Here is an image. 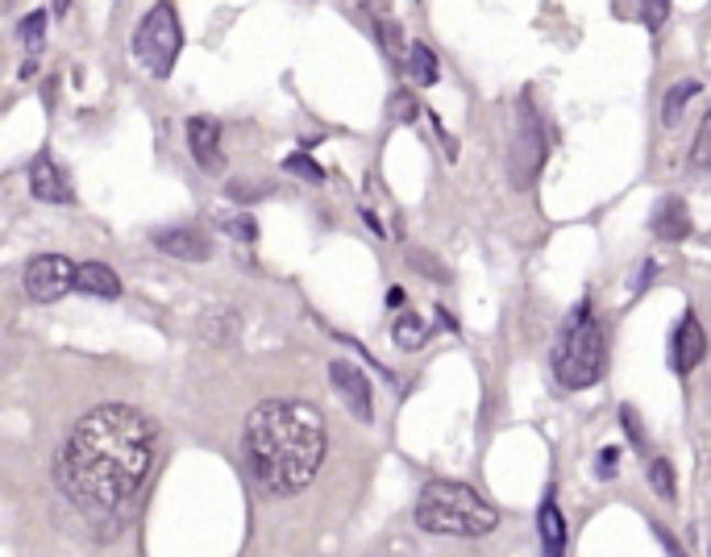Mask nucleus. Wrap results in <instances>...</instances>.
<instances>
[{
    "label": "nucleus",
    "instance_id": "1",
    "mask_svg": "<svg viewBox=\"0 0 711 557\" xmlns=\"http://www.w3.org/2000/svg\"><path fill=\"white\" fill-rule=\"evenodd\" d=\"M154 462V425L130 404H105L72 428L58 474L75 503L117 512L138 495Z\"/></svg>",
    "mask_w": 711,
    "mask_h": 557
},
{
    "label": "nucleus",
    "instance_id": "2",
    "mask_svg": "<svg viewBox=\"0 0 711 557\" xmlns=\"http://www.w3.org/2000/svg\"><path fill=\"white\" fill-rule=\"evenodd\" d=\"M242 458L250 479L271 495H296L325 462V421L299 400H266L245 416Z\"/></svg>",
    "mask_w": 711,
    "mask_h": 557
},
{
    "label": "nucleus",
    "instance_id": "3",
    "mask_svg": "<svg viewBox=\"0 0 711 557\" xmlns=\"http://www.w3.org/2000/svg\"><path fill=\"white\" fill-rule=\"evenodd\" d=\"M416 524L441 537H486L495 533L500 512L467 483H429L416 500Z\"/></svg>",
    "mask_w": 711,
    "mask_h": 557
},
{
    "label": "nucleus",
    "instance_id": "4",
    "mask_svg": "<svg viewBox=\"0 0 711 557\" xmlns=\"http://www.w3.org/2000/svg\"><path fill=\"white\" fill-rule=\"evenodd\" d=\"M608 367V350H603V334L591 320V308L582 304L579 313L570 316L566 334H561L558 350H554V371H558L561 387L582 391L599 383V374Z\"/></svg>",
    "mask_w": 711,
    "mask_h": 557
},
{
    "label": "nucleus",
    "instance_id": "5",
    "mask_svg": "<svg viewBox=\"0 0 711 557\" xmlns=\"http://www.w3.org/2000/svg\"><path fill=\"white\" fill-rule=\"evenodd\" d=\"M179 21H175V9L171 4H154L142 25H138V34H133V55L138 63L146 67L150 75H158V79H167L171 67H175V55H179Z\"/></svg>",
    "mask_w": 711,
    "mask_h": 557
},
{
    "label": "nucleus",
    "instance_id": "6",
    "mask_svg": "<svg viewBox=\"0 0 711 557\" xmlns=\"http://www.w3.org/2000/svg\"><path fill=\"white\" fill-rule=\"evenodd\" d=\"M75 278V262L63 259V254H37L30 266H25V296L34 304H58V299L72 292Z\"/></svg>",
    "mask_w": 711,
    "mask_h": 557
},
{
    "label": "nucleus",
    "instance_id": "7",
    "mask_svg": "<svg viewBox=\"0 0 711 557\" xmlns=\"http://www.w3.org/2000/svg\"><path fill=\"white\" fill-rule=\"evenodd\" d=\"M329 379H333V391L341 395V404L354 412L358 421H371V383H367V374L358 371L354 362H346V358H337L333 367H329Z\"/></svg>",
    "mask_w": 711,
    "mask_h": 557
},
{
    "label": "nucleus",
    "instance_id": "8",
    "mask_svg": "<svg viewBox=\"0 0 711 557\" xmlns=\"http://www.w3.org/2000/svg\"><path fill=\"white\" fill-rule=\"evenodd\" d=\"M542 163H545V133L537 130V121H524L521 133L512 138V179L521 187L533 184Z\"/></svg>",
    "mask_w": 711,
    "mask_h": 557
},
{
    "label": "nucleus",
    "instance_id": "9",
    "mask_svg": "<svg viewBox=\"0 0 711 557\" xmlns=\"http://www.w3.org/2000/svg\"><path fill=\"white\" fill-rule=\"evenodd\" d=\"M708 353V337H703V325L694 320V313H687L674 329V346H670V367L678 374H691Z\"/></svg>",
    "mask_w": 711,
    "mask_h": 557
},
{
    "label": "nucleus",
    "instance_id": "10",
    "mask_svg": "<svg viewBox=\"0 0 711 557\" xmlns=\"http://www.w3.org/2000/svg\"><path fill=\"white\" fill-rule=\"evenodd\" d=\"M30 192H34V200H46V205H72L75 200L67 175L58 171L51 154H37L34 163H30Z\"/></svg>",
    "mask_w": 711,
    "mask_h": 557
},
{
    "label": "nucleus",
    "instance_id": "11",
    "mask_svg": "<svg viewBox=\"0 0 711 557\" xmlns=\"http://www.w3.org/2000/svg\"><path fill=\"white\" fill-rule=\"evenodd\" d=\"M187 146H192V159L200 171H221V125L212 117H192L187 121Z\"/></svg>",
    "mask_w": 711,
    "mask_h": 557
},
{
    "label": "nucleus",
    "instance_id": "12",
    "mask_svg": "<svg viewBox=\"0 0 711 557\" xmlns=\"http://www.w3.org/2000/svg\"><path fill=\"white\" fill-rule=\"evenodd\" d=\"M72 292H84L92 299H117L121 296V278L105 262H84V266H75Z\"/></svg>",
    "mask_w": 711,
    "mask_h": 557
},
{
    "label": "nucleus",
    "instance_id": "13",
    "mask_svg": "<svg viewBox=\"0 0 711 557\" xmlns=\"http://www.w3.org/2000/svg\"><path fill=\"white\" fill-rule=\"evenodd\" d=\"M154 245L163 254H171V259H184V262L208 259V238L200 229H163V233H154Z\"/></svg>",
    "mask_w": 711,
    "mask_h": 557
},
{
    "label": "nucleus",
    "instance_id": "14",
    "mask_svg": "<svg viewBox=\"0 0 711 557\" xmlns=\"http://www.w3.org/2000/svg\"><path fill=\"white\" fill-rule=\"evenodd\" d=\"M654 233L661 242H682V238H691V208H687V200L666 196L654 212Z\"/></svg>",
    "mask_w": 711,
    "mask_h": 557
},
{
    "label": "nucleus",
    "instance_id": "15",
    "mask_svg": "<svg viewBox=\"0 0 711 557\" xmlns=\"http://www.w3.org/2000/svg\"><path fill=\"white\" fill-rule=\"evenodd\" d=\"M404 67H408V79L416 88H429L433 79H437V55H433L425 42L404 46Z\"/></svg>",
    "mask_w": 711,
    "mask_h": 557
},
{
    "label": "nucleus",
    "instance_id": "16",
    "mask_svg": "<svg viewBox=\"0 0 711 557\" xmlns=\"http://www.w3.org/2000/svg\"><path fill=\"white\" fill-rule=\"evenodd\" d=\"M699 92H703V84H699V79H682V84H674L670 96H666V105H661V121H666V125L674 130V125L682 121L687 105H691Z\"/></svg>",
    "mask_w": 711,
    "mask_h": 557
},
{
    "label": "nucleus",
    "instance_id": "17",
    "mask_svg": "<svg viewBox=\"0 0 711 557\" xmlns=\"http://www.w3.org/2000/svg\"><path fill=\"white\" fill-rule=\"evenodd\" d=\"M542 540H545V557H561V545H566V524H561V512L554 495L542 503Z\"/></svg>",
    "mask_w": 711,
    "mask_h": 557
},
{
    "label": "nucleus",
    "instance_id": "18",
    "mask_svg": "<svg viewBox=\"0 0 711 557\" xmlns=\"http://www.w3.org/2000/svg\"><path fill=\"white\" fill-rule=\"evenodd\" d=\"M392 334H395V346H400V350H412V346H420V341H425V320H420L416 313H404L400 320H395Z\"/></svg>",
    "mask_w": 711,
    "mask_h": 557
},
{
    "label": "nucleus",
    "instance_id": "19",
    "mask_svg": "<svg viewBox=\"0 0 711 557\" xmlns=\"http://www.w3.org/2000/svg\"><path fill=\"white\" fill-rule=\"evenodd\" d=\"M42 34H46V13H30L25 25H21V42H25V51H30L25 72H34V55L42 51Z\"/></svg>",
    "mask_w": 711,
    "mask_h": 557
},
{
    "label": "nucleus",
    "instance_id": "20",
    "mask_svg": "<svg viewBox=\"0 0 711 557\" xmlns=\"http://www.w3.org/2000/svg\"><path fill=\"white\" fill-rule=\"evenodd\" d=\"M649 483H654L661 500H674V470L666 458H649Z\"/></svg>",
    "mask_w": 711,
    "mask_h": 557
},
{
    "label": "nucleus",
    "instance_id": "21",
    "mask_svg": "<svg viewBox=\"0 0 711 557\" xmlns=\"http://www.w3.org/2000/svg\"><path fill=\"white\" fill-rule=\"evenodd\" d=\"M225 233H233L238 242H254L259 238V225H254V217L245 212V217H229V221H221Z\"/></svg>",
    "mask_w": 711,
    "mask_h": 557
},
{
    "label": "nucleus",
    "instance_id": "22",
    "mask_svg": "<svg viewBox=\"0 0 711 557\" xmlns=\"http://www.w3.org/2000/svg\"><path fill=\"white\" fill-rule=\"evenodd\" d=\"M379 34H383V46H387V55L400 63V58H404V46H400V30H395V21L392 18L379 21Z\"/></svg>",
    "mask_w": 711,
    "mask_h": 557
},
{
    "label": "nucleus",
    "instance_id": "23",
    "mask_svg": "<svg viewBox=\"0 0 711 557\" xmlns=\"http://www.w3.org/2000/svg\"><path fill=\"white\" fill-rule=\"evenodd\" d=\"M708 138H711V117L699 121V133H694V167H708Z\"/></svg>",
    "mask_w": 711,
    "mask_h": 557
},
{
    "label": "nucleus",
    "instance_id": "24",
    "mask_svg": "<svg viewBox=\"0 0 711 557\" xmlns=\"http://www.w3.org/2000/svg\"><path fill=\"white\" fill-rule=\"evenodd\" d=\"M287 171H296L299 179H308V184H320V179H325V171H320L317 163H308V159H299V154L287 159Z\"/></svg>",
    "mask_w": 711,
    "mask_h": 557
},
{
    "label": "nucleus",
    "instance_id": "25",
    "mask_svg": "<svg viewBox=\"0 0 711 557\" xmlns=\"http://www.w3.org/2000/svg\"><path fill=\"white\" fill-rule=\"evenodd\" d=\"M616 462H620V449H616V446H608V449H599V462H595V474H599V479H608V474H616Z\"/></svg>",
    "mask_w": 711,
    "mask_h": 557
},
{
    "label": "nucleus",
    "instance_id": "26",
    "mask_svg": "<svg viewBox=\"0 0 711 557\" xmlns=\"http://www.w3.org/2000/svg\"><path fill=\"white\" fill-rule=\"evenodd\" d=\"M666 13H670V4H641V18H649V21H645V25H649V30H657V25H661V18H666Z\"/></svg>",
    "mask_w": 711,
    "mask_h": 557
},
{
    "label": "nucleus",
    "instance_id": "27",
    "mask_svg": "<svg viewBox=\"0 0 711 557\" xmlns=\"http://www.w3.org/2000/svg\"><path fill=\"white\" fill-rule=\"evenodd\" d=\"M620 416H624V428H628V437H633V446L645 449V437H641V425H636V412H633V408H624V412H620Z\"/></svg>",
    "mask_w": 711,
    "mask_h": 557
}]
</instances>
